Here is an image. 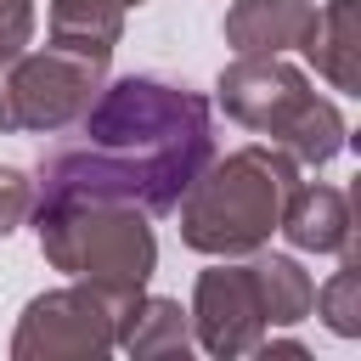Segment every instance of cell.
I'll list each match as a JSON object with an SVG mask.
<instances>
[{
  "label": "cell",
  "instance_id": "6da1fadb",
  "mask_svg": "<svg viewBox=\"0 0 361 361\" xmlns=\"http://www.w3.org/2000/svg\"><path fill=\"white\" fill-rule=\"evenodd\" d=\"M214 158V113L197 90L158 73H124L102 85L79 118V141L39 158L34 203L107 197L147 214H169L197 169Z\"/></svg>",
  "mask_w": 361,
  "mask_h": 361
},
{
  "label": "cell",
  "instance_id": "7a4b0ae2",
  "mask_svg": "<svg viewBox=\"0 0 361 361\" xmlns=\"http://www.w3.org/2000/svg\"><path fill=\"white\" fill-rule=\"evenodd\" d=\"M293 186H299V164L271 141L209 158L175 203L180 209V243L197 254H214V259L254 254L282 226Z\"/></svg>",
  "mask_w": 361,
  "mask_h": 361
},
{
  "label": "cell",
  "instance_id": "3957f363",
  "mask_svg": "<svg viewBox=\"0 0 361 361\" xmlns=\"http://www.w3.org/2000/svg\"><path fill=\"white\" fill-rule=\"evenodd\" d=\"M226 118H237L243 130L265 135L271 147H282L293 164H333L344 152V113L338 102L316 96L305 68L282 62V56H237L231 68H220L214 79Z\"/></svg>",
  "mask_w": 361,
  "mask_h": 361
},
{
  "label": "cell",
  "instance_id": "277c9868",
  "mask_svg": "<svg viewBox=\"0 0 361 361\" xmlns=\"http://www.w3.org/2000/svg\"><path fill=\"white\" fill-rule=\"evenodd\" d=\"M28 214H34V231H39V254L56 271L147 293V276L158 265L147 209L107 203V197H51V203H34Z\"/></svg>",
  "mask_w": 361,
  "mask_h": 361
},
{
  "label": "cell",
  "instance_id": "5b68a950",
  "mask_svg": "<svg viewBox=\"0 0 361 361\" xmlns=\"http://www.w3.org/2000/svg\"><path fill=\"white\" fill-rule=\"evenodd\" d=\"M135 299L141 293L130 288L73 276L68 288H51L23 305L17 333H11V361H102L118 350V333Z\"/></svg>",
  "mask_w": 361,
  "mask_h": 361
},
{
  "label": "cell",
  "instance_id": "8992f818",
  "mask_svg": "<svg viewBox=\"0 0 361 361\" xmlns=\"http://www.w3.org/2000/svg\"><path fill=\"white\" fill-rule=\"evenodd\" d=\"M107 85V62L45 45L0 56V135H56L73 130Z\"/></svg>",
  "mask_w": 361,
  "mask_h": 361
},
{
  "label": "cell",
  "instance_id": "52a82bcc",
  "mask_svg": "<svg viewBox=\"0 0 361 361\" xmlns=\"http://www.w3.org/2000/svg\"><path fill=\"white\" fill-rule=\"evenodd\" d=\"M186 316H192V338L209 355H220V361L254 355V344L271 333L265 305H259V288H254V271L248 265H231V259H220V265H209L197 276Z\"/></svg>",
  "mask_w": 361,
  "mask_h": 361
},
{
  "label": "cell",
  "instance_id": "ba28073f",
  "mask_svg": "<svg viewBox=\"0 0 361 361\" xmlns=\"http://www.w3.org/2000/svg\"><path fill=\"white\" fill-rule=\"evenodd\" d=\"M316 23V0H231L226 45L237 56H282L299 51Z\"/></svg>",
  "mask_w": 361,
  "mask_h": 361
},
{
  "label": "cell",
  "instance_id": "9c48e42d",
  "mask_svg": "<svg viewBox=\"0 0 361 361\" xmlns=\"http://www.w3.org/2000/svg\"><path fill=\"white\" fill-rule=\"evenodd\" d=\"M293 248L305 254H350L355 248V220H350V197L338 186H293L282 226H276Z\"/></svg>",
  "mask_w": 361,
  "mask_h": 361
},
{
  "label": "cell",
  "instance_id": "30bf717a",
  "mask_svg": "<svg viewBox=\"0 0 361 361\" xmlns=\"http://www.w3.org/2000/svg\"><path fill=\"white\" fill-rule=\"evenodd\" d=\"M299 51L333 90H361V0H327Z\"/></svg>",
  "mask_w": 361,
  "mask_h": 361
},
{
  "label": "cell",
  "instance_id": "8fae6325",
  "mask_svg": "<svg viewBox=\"0 0 361 361\" xmlns=\"http://www.w3.org/2000/svg\"><path fill=\"white\" fill-rule=\"evenodd\" d=\"M118 350L135 355V361H158V355H186L192 350V316L180 310V299H164V293H141L124 333H118Z\"/></svg>",
  "mask_w": 361,
  "mask_h": 361
},
{
  "label": "cell",
  "instance_id": "7c38bea8",
  "mask_svg": "<svg viewBox=\"0 0 361 361\" xmlns=\"http://www.w3.org/2000/svg\"><path fill=\"white\" fill-rule=\"evenodd\" d=\"M118 34H124V6H113V0H51V45L113 62Z\"/></svg>",
  "mask_w": 361,
  "mask_h": 361
},
{
  "label": "cell",
  "instance_id": "4fadbf2b",
  "mask_svg": "<svg viewBox=\"0 0 361 361\" xmlns=\"http://www.w3.org/2000/svg\"><path fill=\"white\" fill-rule=\"evenodd\" d=\"M248 271H254V288H259V305H265V322L271 327H293V322L310 316L316 282H310V271L293 254H259L254 248Z\"/></svg>",
  "mask_w": 361,
  "mask_h": 361
},
{
  "label": "cell",
  "instance_id": "5bb4252c",
  "mask_svg": "<svg viewBox=\"0 0 361 361\" xmlns=\"http://www.w3.org/2000/svg\"><path fill=\"white\" fill-rule=\"evenodd\" d=\"M310 310H316L338 338H361V265H355V248L338 254V271L316 288Z\"/></svg>",
  "mask_w": 361,
  "mask_h": 361
},
{
  "label": "cell",
  "instance_id": "9a60e30c",
  "mask_svg": "<svg viewBox=\"0 0 361 361\" xmlns=\"http://www.w3.org/2000/svg\"><path fill=\"white\" fill-rule=\"evenodd\" d=\"M34 209V180L11 164H0V237H11Z\"/></svg>",
  "mask_w": 361,
  "mask_h": 361
},
{
  "label": "cell",
  "instance_id": "2e32d148",
  "mask_svg": "<svg viewBox=\"0 0 361 361\" xmlns=\"http://www.w3.org/2000/svg\"><path fill=\"white\" fill-rule=\"evenodd\" d=\"M34 39V0H0V56L28 51Z\"/></svg>",
  "mask_w": 361,
  "mask_h": 361
},
{
  "label": "cell",
  "instance_id": "e0dca14e",
  "mask_svg": "<svg viewBox=\"0 0 361 361\" xmlns=\"http://www.w3.org/2000/svg\"><path fill=\"white\" fill-rule=\"evenodd\" d=\"M113 6H124V11H130V6H141V0H113Z\"/></svg>",
  "mask_w": 361,
  "mask_h": 361
}]
</instances>
